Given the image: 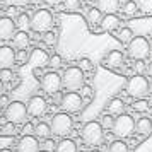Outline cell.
<instances>
[{
  "label": "cell",
  "mask_w": 152,
  "mask_h": 152,
  "mask_svg": "<svg viewBox=\"0 0 152 152\" xmlns=\"http://www.w3.org/2000/svg\"><path fill=\"white\" fill-rule=\"evenodd\" d=\"M108 152H128V145H126V142H123L121 138H118V140H115V142L110 144Z\"/></svg>",
  "instance_id": "27"
},
{
  "label": "cell",
  "mask_w": 152,
  "mask_h": 152,
  "mask_svg": "<svg viewBox=\"0 0 152 152\" xmlns=\"http://www.w3.org/2000/svg\"><path fill=\"white\" fill-rule=\"evenodd\" d=\"M39 152H46V151H39Z\"/></svg>",
  "instance_id": "50"
},
{
  "label": "cell",
  "mask_w": 152,
  "mask_h": 152,
  "mask_svg": "<svg viewBox=\"0 0 152 152\" xmlns=\"http://www.w3.org/2000/svg\"><path fill=\"white\" fill-rule=\"evenodd\" d=\"M0 152H12V151H10V149H2Z\"/></svg>",
  "instance_id": "47"
},
{
  "label": "cell",
  "mask_w": 152,
  "mask_h": 152,
  "mask_svg": "<svg viewBox=\"0 0 152 152\" xmlns=\"http://www.w3.org/2000/svg\"><path fill=\"white\" fill-rule=\"evenodd\" d=\"M34 126L36 125H31V123L26 121V125L22 126V133H24V135H34Z\"/></svg>",
  "instance_id": "40"
},
{
  "label": "cell",
  "mask_w": 152,
  "mask_h": 152,
  "mask_svg": "<svg viewBox=\"0 0 152 152\" xmlns=\"http://www.w3.org/2000/svg\"><path fill=\"white\" fill-rule=\"evenodd\" d=\"M29 41H31V38L26 31H17L12 38V45L19 50H26L29 46Z\"/></svg>",
  "instance_id": "20"
},
{
  "label": "cell",
  "mask_w": 152,
  "mask_h": 152,
  "mask_svg": "<svg viewBox=\"0 0 152 152\" xmlns=\"http://www.w3.org/2000/svg\"><path fill=\"white\" fill-rule=\"evenodd\" d=\"M79 69L82 70V72H91V70L94 69V65L91 62L89 58H80L79 60Z\"/></svg>",
  "instance_id": "34"
},
{
  "label": "cell",
  "mask_w": 152,
  "mask_h": 152,
  "mask_svg": "<svg viewBox=\"0 0 152 152\" xmlns=\"http://www.w3.org/2000/svg\"><path fill=\"white\" fill-rule=\"evenodd\" d=\"M48 65H50V69H53V70L60 69V67H62V56H60V55H56V53H53V55L50 56Z\"/></svg>",
  "instance_id": "33"
},
{
  "label": "cell",
  "mask_w": 152,
  "mask_h": 152,
  "mask_svg": "<svg viewBox=\"0 0 152 152\" xmlns=\"http://www.w3.org/2000/svg\"><path fill=\"white\" fill-rule=\"evenodd\" d=\"M99 123L103 125L104 130H113V125H115V118H113V115H110V113H106L103 118H101V121Z\"/></svg>",
  "instance_id": "30"
},
{
  "label": "cell",
  "mask_w": 152,
  "mask_h": 152,
  "mask_svg": "<svg viewBox=\"0 0 152 152\" xmlns=\"http://www.w3.org/2000/svg\"><path fill=\"white\" fill-rule=\"evenodd\" d=\"M103 63L106 65V69H110V70H120L125 63L123 51H120V50H111V51H108V55L104 56Z\"/></svg>",
  "instance_id": "12"
},
{
  "label": "cell",
  "mask_w": 152,
  "mask_h": 152,
  "mask_svg": "<svg viewBox=\"0 0 152 152\" xmlns=\"http://www.w3.org/2000/svg\"><path fill=\"white\" fill-rule=\"evenodd\" d=\"M86 19H87V22H89L91 26H101V22L104 19V14L97 7H91L86 12Z\"/></svg>",
  "instance_id": "19"
},
{
  "label": "cell",
  "mask_w": 152,
  "mask_h": 152,
  "mask_svg": "<svg viewBox=\"0 0 152 152\" xmlns=\"http://www.w3.org/2000/svg\"><path fill=\"white\" fill-rule=\"evenodd\" d=\"M121 10H123L125 15H128V17H132V15H135V12L138 10V5L135 0H126L123 4V7H121Z\"/></svg>",
  "instance_id": "26"
},
{
  "label": "cell",
  "mask_w": 152,
  "mask_h": 152,
  "mask_svg": "<svg viewBox=\"0 0 152 152\" xmlns=\"http://www.w3.org/2000/svg\"><path fill=\"white\" fill-rule=\"evenodd\" d=\"M51 135H53V133H51V126H50V123H45V121L36 123V126H34V137L41 138V140H46V138H50Z\"/></svg>",
  "instance_id": "22"
},
{
  "label": "cell",
  "mask_w": 152,
  "mask_h": 152,
  "mask_svg": "<svg viewBox=\"0 0 152 152\" xmlns=\"http://www.w3.org/2000/svg\"><path fill=\"white\" fill-rule=\"evenodd\" d=\"M91 152H101V151H97V149H92V151H91Z\"/></svg>",
  "instance_id": "48"
},
{
  "label": "cell",
  "mask_w": 152,
  "mask_h": 152,
  "mask_svg": "<svg viewBox=\"0 0 152 152\" xmlns=\"http://www.w3.org/2000/svg\"><path fill=\"white\" fill-rule=\"evenodd\" d=\"M41 149H43V151H46V152H51L53 149H56V144L51 140V138H46V140H43Z\"/></svg>",
  "instance_id": "37"
},
{
  "label": "cell",
  "mask_w": 152,
  "mask_h": 152,
  "mask_svg": "<svg viewBox=\"0 0 152 152\" xmlns=\"http://www.w3.org/2000/svg\"><path fill=\"white\" fill-rule=\"evenodd\" d=\"M15 26H17L19 31H26V33H28L29 29H31V17H29L26 12L19 14L15 17Z\"/></svg>",
  "instance_id": "24"
},
{
  "label": "cell",
  "mask_w": 152,
  "mask_h": 152,
  "mask_svg": "<svg viewBox=\"0 0 152 152\" xmlns=\"http://www.w3.org/2000/svg\"><path fill=\"white\" fill-rule=\"evenodd\" d=\"M133 69H135V72H137V74H140V75H142L144 72H147V65L144 63V60H138V62H135V67H133Z\"/></svg>",
  "instance_id": "39"
},
{
  "label": "cell",
  "mask_w": 152,
  "mask_h": 152,
  "mask_svg": "<svg viewBox=\"0 0 152 152\" xmlns=\"http://www.w3.org/2000/svg\"><path fill=\"white\" fill-rule=\"evenodd\" d=\"M63 87V79L60 74H56L55 70H51L48 74H45L41 77V89L45 92H48V94H56L58 91Z\"/></svg>",
  "instance_id": "10"
},
{
  "label": "cell",
  "mask_w": 152,
  "mask_h": 152,
  "mask_svg": "<svg viewBox=\"0 0 152 152\" xmlns=\"http://www.w3.org/2000/svg\"><path fill=\"white\" fill-rule=\"evenodd\" d=\"M17 62V55L12 46H0V69H10Z\"/></svg>",
  "instance_id": "15"
},
{
  "label": "cell",
  "mask_w": 152,
  "mask_h": 152,
  "mask_svg": "<svg viewBox=\"0 0 152 152\" xmlns=\"http://www.w3.org/2000/svg\"><path fill=\"white\" fill-rule=\"evenodd\" d=\"M106 111H108L110 115H116V116L123 115V111H125L123 99H120V97H111L110 101H108V104H106Z\"/></svg>",
  "instance_id": "18"
},
{
  "label": "cell",
  "mask_w": 152,
  "mask_h": 152,
  "mask_svg": "<svg viewBox=\"0 0 152 152\" xmlns=\"http://www.w3.org/2000/svg\"><path fill=\"white\" fill-rule=\"evenodd\" d=\"M17 60H19V62H26V60H28V53H26V51H19Z\"/></svg>",
  "instance_id": "43"
},
{
  "label": "cell",
  "mask_w": 152,
  "mask_h": 152,
  "mask_svg": "<svg viewBox=\"0 0 152 152\" xmlns=\"http://www.w3.org/2000/svg\"><path fill=\"white\" fill-rule=\"evenodd\" d=\"M137 5L138 10H142V14H152V0H137Z\"/></svg>",
  "instance_id": "29"
},
{
  "label": "cell",
  "mask_w": 152,
  "mask_h": 152,
  "mask_svg": "<svg viewBox=\"0 0 152 152\" xmlns=\"http://www.w3.org/2000/svg\"><path fill=\"white\" fill-rule=\"evenodd\" d=\"M2 135H5V137H10V135H14L15 133V125L14 123H10V121H7V123L2 126Z\"/></svg>",
  "instance_id": "35"
},
{
  "label": "cell",
  "mask_w": 152,
  "mask_h": 152,
  "mask_svg": "<svg viewBox=\"0 0 152 152\" xmlns=\"http://www.w3.org/2000/svg\"><path fill=\"white\" fill-rule=\"evenodd\" d=\"M149 101L147 99H133V103H132V110L135 111V113H145V111H149Z\"/></svg>",
  "instance_id": "25"
},
{
  "label": "cell",
  "mask_w": 152,
  "mask_h": 152,
  "mask_svg": "<svg viewBox=\"0 0 152 152\" xmlns=\"http://www.w3.org/2000/svg\"><path fill=\"white\" fill-rule=\"evenodd\" d=\"M55 152H77V144L72 138H62L56 144Z\"/></svg>",
  "instance_id": "23"
},
{
  "label": "cell",
  "mask_w": 152,
  "mask_h": 152,
  "mask_svg": "<svg viewBox=\"0 0 152 152\" xmlns=\"http://www.w3.org/2000/svg\"><path fill=\"white\" fill-rule=\"evenodd\" d=\"M39 140L34 135H24V137L17 142L15 151L17 152H39Z\"/></svg>",
  "instance_id": "14"
},
{
  "label": "cell",
  "mask_w": 152,
  "mask_h": 152,
  "mask_svg": "<svg viewBox=\"0 0 152 152\" xmlns=\"http://www.w3.org/2000/svg\"><path fill=\"white\" fill-rule=\"evenodd\" d=\"M0 104H2V106H4V108H7L9 104H10V103H9V97L5 96V94H4V96L0 97Z\"/></svg>",
  "instance_id": "44"
},
{
  "label": "cell",
  "mask_w": 152,
  "mask_h": 152,
  "mask_svg": "<svg viewBox=\"0 0 152 152\" xmlns=\"http://www.w3.org/2000/svg\"><path fill=\"white\" fill-rule=\"evenodd\" d=\"M147 74H149V75L152 77V62L149 63V65H147Z\"/></svg>",
  "instance_id": "46"
},
{
  "label": "cell",
  "mask_w": 152,
  "mask_h": 152,
  "mask_svg": "<svg viewBox=\"0 0 152 152\" xmlns=\"http://www.w3.org/2000/svg\"><path fill=\"white\" fill-rule=\"evenodd\" d=\"M43 43L48 45V46H55L56 45V33H53V31L45 33V34H43Z\"/></svg>",
  "instance_id": "32"
},
{
  "label": "cell",
  "mask_w": 152,
  "mask_h": 152,
  "mask_svg": "<svg viewBox=\"0 0 152 152\" xmlns=\"http://www.w3.org/2000/svg\"><path fill=\"white\" fill-rule=\"evenodd\" d=\"M63 7L67 9L69 12H77L80 9V0H65L63 2Z\"/></svg>",
  "instance_id": "31"
},
{
  "label": "cell",
  "mask_w": 152,
  "mask_h": 152,
  "mask_svg": "<svg viewBox=\"0 0 152 152\" xmlns=\"http://www.w3.org/2000/svg\"><path fill=\"white\" fill-rule=\"evenodd\" d=\"M135 132V121L130 115H120L115 118V125H113V135L118 138H128Z\"/></svg>",
  "instance_id": "7"
},
{
  "label": "cell",
  "mask_w": 152,
  "mask_h": 152,
  "mask_svg": "<svg viewBox=\"0 0 152 152\" xmlns=\"http://www.w3.org/2000/svg\"><path fill=\"white\" fill-rule=\"evenodd\" d=\"M17 7H14V5H12V7H9L7 9V17H10V19H12V17H17Z\"/></svg>",
  "instance_id": "41"
},
{
  "label": "cell",
  "mask_w": 152,
  "mask_h": 152,
  "mask_svg": "<svg viewBox=\"0 0 152 152\" xmlns=\"http://www.w3.org/2000/svg\"><path fill=\"white\" fill-rule=\"evenodd\" d=\"M46 108H48V104H46V101H45V97H41V96H33L28 101L29 116H34V118L43 116V115L46 113Z\"/></svg>",
  "instance_id": "11"
},
{
  "label": "cell",
  "mask_w": 152,
  "mask_h": 152,
  "mask_svg": "<svg viewBox=\"0 0 152 152\" xmlns=\"http://www.w3.org/2000/svg\"><path fill=\"white\" fill-rule=\"evenodd\" d=\"M50 126H51V133L56 137H67L72 126H74V120L69 113H56L55 116L50 120Z\"/></svg>",
  "instance_id": "4"
},
{
  "label": "cell",
  "mask_w": 152,
  "mask_h": 152,
  "mask_svg": "<svg viewBox=\"0 0 152 152\" xmlns=\"http://www.w3.org/2000/svg\"><path fill=\"white\" fill-rule=\"evenodd\" d=\"M152 51V46L149 39L144 38V36H135L130 43H128V46H126V53L130 56L133 62H138V60H145L147 56L151 55Z\"/></svg>",
  "instance_id": "1"
},
{
  "label": "cell",
  "mask_w": 152,
  "mask_h": 152,
  "mask_svg": "<svg viewBox=\"0 0 152 152\" xmlns=\"http://www.w3.org/2000/svg\"><path fill=\"white\" fill-rule=\"evenodd\" d=\"M149 91H151L149 80L144 75H140V74H135V75H132L126 80V92L133 99H145V96L149 94Z\"/></svg>",
  "instance_id": "2"
},
{
  "label": "cell",
  "mask_w": 152,
  "mask_h": 152,
  "mask_svg": "<svg viewBox=\"0 0 152 152\" xmlns=\"http://www.w3.org/2000/svg\"><path fill=\"white\" fill-rule=\"evenodd\" d=\"M103 130L104 128L99 121H87V123L82 126V132H80L82 140L87 145H91V147H96V145H99L103 142V138H104Z\"/></svg>",
  "instance_id": "3"
},
{
  "label": "cell",
  "mask_w": 152,
  "mask_h": 152,
  "mask_svg": "<svg viewBox=\"0 0 152 152\" xmlns=\"http://www.w3.org/2000/svg\"><path fill=\"white\" fill-rule=\"evenodd\" d=\"M62 79H63V87L67 91L75 92L77 89H82L84 87V72L79 67L65 69L62 74Z\"/></svg>",
  "instance_id": "6"
},
{
  "label": "cell",
  "mask_w": 152,
  "mask_h": 152,
  "mask_svg": "<svg viewBox=\"0 0 152 152\" xmlns=\"http://www.w3.org/2000/svg\"><path fill=\"white\" fill-rule=\"evenodd\" d=\"M118 28H120V17H118L116 14H106L104 15L103 22H101V31L111 33V31H116Z\"/></svg>",
  "instance_id": "17"
},
{
  "label": "cell",
  "mask_w": 152,
  "mask_h": 152,
  "mask_svg": "<svg viewBox=\"0 0 152 152\" xmlns=\"http://www.w3.org/2000/svg\"><path fill=\"white\" fill-rule=\"evenodd\" d=\"M135 132H138L140 135H151L152 133V120L147 116H142L140 120H137Z\"/></svg>",
  "instance_id": "21"
},
{
  "label": "cell",
  "mask_w": 152,
  "mask_h": 152,
  "mask_svg": "<svg viewBox=\"0 0 152 152\" xmlns=\"http://www.w3.org/2000/svg\"><path fill=\"white\" fill-rule=\"evenodd\" d=\"M46 5H51V7H56V5H60V4H63L65 0H43Z\"/></svg>",
  "instance_id": "42"
},
{
  "label": "cell",
  "mask_w": 152,
  "mask_h": 152,
  "mask_svg": "<svg viewBox=\"0 0 152 152\" xmlns=\"http://www.w3.org/2000/svg\"><path fill=\"white\" fill-rule=\"evenodd\" d=\"M51 26H53V15L46 9L36 10L31 17V29L38 34H45V33L51 31Z\"/></svg>",
  "instance_id": "5"
},
{
  "label": "cell",
  "mask_w": 152,
  "mask_h": 152,
  "mask_svg": "<svg viewBox=\"0 0 152 152\" xmlns=\"http://www.w3.org/2000/svg\"><path fill=\"white\" fill-rule=\"evenodd\" d=\"M4 115H5V120L10 121V123H14V125L24 123V121H26V116L29 115L28 104L21 103V101H12V103L5 108Z\"/></svg>",
  "instance_id": "8"
},
{
  "label": "cell",
  "mask_w": 152,
  "mask_h": 152,
  "mask_svg": "<svg viewBox=\"0 0 152 152\" xmlns=\"http://www.w3.org/2000/svg\"><path fill=\"white\" fill-rule=\"evenodd\" d=\"M4 91H5V82L0 79V97L4 96Z\"/></svg>",
  "instance_id": "45"
},
{
  "label": "cell",
  "mask_w": 152,
  "mask_h": 152,
  "mask_svg": "<svg viewBox=\"0 0 152 152\" xmlns=\"http://www.w3.org/2000/svg\"><path fill=\"white\" fill-rule=\"evenodd\" d=\"M97 9L106 14H116L120 9V0H97Z\"/></svg>",
  "instance_id": "16"
},
{
  "label": "cell",
  "mask_w": 152,
  "mask_h": 152,
  "mask_svg": "<svg viewBox=\"0 0 152 152\" xmlns=\"http://www.w3.org/2000/svg\"><path fill=\"white\" fill-rule=\"evenodd\" d=\"M15 29H17L15 21H12L10 17H0V41L12 39L14 34L17 33Z\"/></svg>",
  "instance_id": "13"
},
{
  "label": "cell",
  "mask_w": 152,
  "mask_h": 152,
  "mask_svg": "<svg viewBox=\"0 0 152 152\" xmlns=\"http://www.w3.org/2000/svg\"><path fill=\"white\" fill-rule=\"evenodd\" d=\"M82 106H84L82 96L77 94V92H72V91L65 92L62 96V99H60V108L63 110V113H69V115L79 113L82 110Z\"/></svg>",
  "instance_id": "9"
},
{
  "label": "cell",
  "mask_w": 152,
  "mask_h": 152,
  "mask_svg": "<svg viewBox=\"0 0 152 152\" xmlns=\"http://www.w3.org/2000/svg\"><path fill=\"white\" fill-rule=\"evenodd\" d=\"M133 38H135V36H133V31H132L130 28H121L118 31V39L121 43H126V45H128Z\"/></svg>",
  "instance_id": "28"
},
{
  "label": "cell",
  "mask_w": 152,
  "mask_h": 152,
  "mask_svg": "<svg viewBox=\"0 0 152 152\" xmlns=\"http://www.w3.org/2000/svg\"><path fill=\"white\" fill-rule=\"evenodd\" d=\"M151 94H152V84H151Z\"/></svg>",
  "instance_id": "49"
},
{
  "label": "cell",
  "mask_w": 152,
  "mask_h": 152,
  "mask_svg": "<svg viewBox=\"0 0 152 152\" xmlns=\"http://www.w3.org/2000/svg\"><path fill=\"white\" fill-rule=\"evenodd\" d=\"M80 96L86 97V103H89L91 96H92V87H91V86H84L82 89H80Z\"/></svg>",
  "instance_id": "38"
},
{
  "label": "cell",
  "mask_w": 152,
  "mask_h": 152,
  "mask_svg": "<svg viewBox=\"0 0 152 152\" xmlns=\"http://www.w3.org/2000/svg\"><path fill=\"white\" fill-rule=\"evenodd\" d=\"M12 77H14V74H12V70L10 69H0V79H2L4 82L12 80Z\"/></svg>",
  "instance_id": "36"
}]
</instances>
